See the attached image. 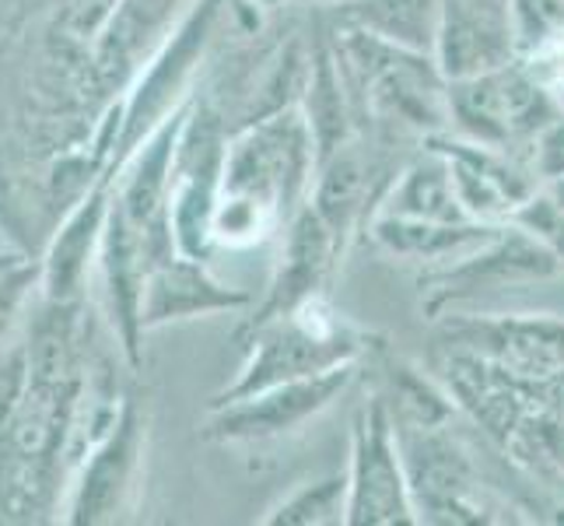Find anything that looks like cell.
<instances>
[{
	"label": "cell",
	"mask_w": 564,
	"mask_h": 526,
	"mask_svg": "<svg viewBox=\"0 0 564 526\" xmlns=\"http://www.w3.org/2000/svg\"><path fill=\"white\" fill-rule=\"evenodd\" d=\"M527 159H530L536 180L543 186L564 180V109L536 133L530 151H527Z\"/></svg>",
	"instance_id": "f1b7e54d"
},
{
	"label": "cell",
	"mask_w": 564,
	"mask_h": 526,
	"mask_svg": "<svg viewBox=\"0 0 564 526\" xmlns=\"http://www.w3.org/2000/svg\"><path fill=\"white\" fill-rule=\"evenodd\" d=\"M329 11H334V25H351L393 46L435 56L438 0H347Z\"/></svg>",
	"instance_id": "d4e9b609"
},
{
	"label": "cell",
	"mask_w": 564,
	"mask_h": 526,
	"mask_svg": "<svg viewBox=\"0 0 564 526\" xmlns=\"http://www.w3.org/2000/svg\"><path fill=\"white\" fill-rule=\"evenodd\" d=\"M557 112L554 88L527 61L449 82V133L466 141L527 154Z\"/></svg>",
	"instance_id": "5b68a950"
},
{
	"label": "cell",
	"mask_w": 564,
	"mask_h": 526,
	"mask_svg": "<svg viewBox=\"0 0 564 526\" xmlns=\"http://www.w3.org/2000/svg\"><path fill=\"white\" fill-rule=\"evenodd\" d=\"M554 95H557V103H561V109H564V82H561V85H554Z\"/></svg>",
	"instance_id": "d6a6232c"
},
{
	"label": "cell",
	"mask_w": 564,
	"mask_h": 526,
	"mask_svg": "<svg viewBox=\"0 0 564 526\" xmlns=\"http://www.w3.org/2000/svg\"><path fill=\"white\" fill-rule=\"evenodd\" d=\"M249 4L252 8H257V11H281V8H288V4H295V0H249Z\"/></svg>",
	"instance_id": "f546056e"
},
{
	"label": "cell",
	"mask_w": 564,
	"mask_h": 526,
	"mask_svg": "<svg viewBox=\"0 0 564 526\" xmlns=\"http://www.w3.org/2000/svg\"><path fill=\"white\" fill-rule=\"evenodd\" d=\"M267 526H347V474L302 481L260 519Z\"/></svg>",
	"instance_id": "484cf974"
},
{
	"label": "cell",
	"mask_w": 564,
	"mask_h": 526,
	"mask_svg": "<svg viewBox=\"0 0 564 526\" xmlns=\"http://www.w3.org/2000/svg\"><path fill=\"white\" fill-rule=\"evenodd\" d=\"M347 526H414L417 505L406 477L389 400L372 394L351 421L347 460Z\"/></svg>",
	"instance_id": "9c48e42d"
},
{
	"label": "cell",
	"mask_w": 564,
	"mask_h": 526,
	"mask_svg": "<svg viewBox=\"0 0 564 526\" xmlns=\"http://www.w3.org/2000/svg\"><path fill=\"white\" fill-rule=\"evenodd\" d=\"M512 222L519 228H527L536 243L547 246L564 264V207L554 201V193L547 186H540L530 201H522L512 214Z\"/></svg>",
	"instance_id": "83f0119b"
},
{
	"label": "cell",
	"mask_w": 564,
	"mask_h": 526,
	"mask_svg": "<svg viewBox=\"0 0 564 526\" xmlns=\"http://www.w3.org/2000/svg\"><path fill=\"white\" fill-rule=\"evenodd\" d=\"M376 214L411 222H474L463 211L449 162L435 144H421L403 162Z\"/></svg>",
	"instance_id": "603a6c76"
},
{
	"label": "cell",
	"mask_w": 564,
	"mask_h": 526,
	"mask_svg": "<svg viewBox=\"0 0 564 526\" xmlns=\"http://www.w3.org/2000/svg\"><path fill=\"white\" fill-rule=\"evenodd\" d=\"M495 232L498 225H484V222H411V218L376 214L365 236L397 260L438 267L445 260L463 257L466 249L480 246L484 239H491Z\"/></svg>",
	"instance_id": "cb8c5ba5"
},
{
	"label": "cell",
	"mask_w": 564,
	"mask_h": 526,
	"mask_svg": "<svg viewBox=\"0 0 564 526\" xmlns=\"http://www.w3.org/2000/svg\"><path fill=\"white\" fill-rule=\"evenodd\" d=\"M144 436H148V425H144L141 404L133 397H123L120 407H116L112 425L85 453L82 477L74 484L70 513H67L70 523L77 526L112 523L127 509V498L141 471Z\"/></svg>",
	"instance_id": "5bb4252c"
},
{
	"label": "cell",
	"mask_w": 564,
	"mask_h": 526,
	"mask_svg": "<svg viewBox=\"0 0 564 526\" xmlns=\"http://www.w3.org/2000/svg\"><path fill=\"white\" fill-rule=\"evenodd\" d=\"M397 421V418H393ZM442 425H400V450L411 477L417 523H501L509 505L477 477L470 450Z\"/></svg>",
	"instance_id": "52a82bcc"
},
{
	"label": "cell",
	"mask_w": 564,
	"mask_h": 526,
	"mask_svg": "<svg viewBox=\"0 0 564 526\" xmlns=\"http://www.w3.org/2000/svg\"><path fill=\"white\" fill-rule=\"evenodd\" d=\"M319 151L299 106L278 109L231 130L221 197L214 207V246L267 243L308 204Z\"/></svg>",
	"instance_id": "6da1fadb"
},
{
	"label": "cell",
	"mask_w": 564,
	"mask_h": 526,
	"mask_svg": "<svg viewBox=\"0 0 564 526\" xmlns=\"http://www.w3.org/2000/svg\"><path fill=\"white\" fill-rule=\"evenodd\" d=\"M449 347H466L533 383L564 415V320L557 316H466L445 323Z\"/></svg>",
	"instance_id": "8fae6325"
},
{
	"label": "cell",
	"mask_w": 564,
	"mask_h": 526,
	"mask_svg": "<svg viewBox=\"0 0 564 526\" xmlns=\"http://www.w3.org/2000/svg\"><path fill=\"white\" fill-rule=\"evenodd\" d=\"M231 127L225 112L214 106L207 95H193V106L186 116L183 138L172 162L169 183V228L176 249L186 257L207 260L214 246V207L221 197V175L228 154Z\"/></svg>",
	"instance_id": "ba28073f"
},
{
	"label": "cell",
	"mask_w": 564,
	"mask_h": 526,
	"mask_svg": "<svg viewBox=\"0 0 564 526\" xmlns=\"http://www.w3.org/2000/svg\"><path fill=\"white\" fill-rule=\"evenodd\" d=\"M424 144H435L445 154L456 193H459V204L474 222H484V225L512 222L516 207L522 201H530L543 186L527 154L491 148L480 141H466L459 133H438V138Z\"/></svg>",
	"instance_id": "9a60e30c"
},
{
	"label": "cell",
	"mask_w": 564,
	"mask_h": 526,
	"mask_svg": "<svg viewBox=\"0 0 564 526\" xmlns=\"http://www.w3.org/2000/svg\"><path fill=\"white\" fill-rule=\"evenodd\" d=\"M281 236H284V243L278 253L274 275L267 281L263 299L252 302V313L242 326H257L263 320L284 316L291 309L326 296V285L334 278V270L344 257L340 243L313 211V204H305L295 218L284 225Z\"/></svg>",
	"instance_id": "2e32d148"
},
{
	"label": "cell",
	"mask_w": 564,
	"mask_h": 526,
	"mask_svg": "<svg viewBox=\"0 0 564 526\" xmlns=\"http://www.w3.org/2000/svg\"><path fill=\"white\" fill-rule=\"evenodd\" d=\"M326 35L351 88L361 133L393 148L449 133V77L432 53L393 46L351 25H329Z\"/></svg>",
	"instance_id": "3957f363"
},
{
	"label": "cell",
	"mask_w": 564,
	"mask_h": 526,
	"mask_svg": "<svg viewBox=\"0 0 564 526\" xmlns=\"http://www.w3.org/2000/svg\"><path fill=\"white\" fill-rule=\"evenodd\" d=\"M22 400L0 425V519L29 523L46 513L74 436L82 379L70 355V330H39Z\"/></svg>",
	"instance_id": "7a4b0ae2"
},
{
	"label": "cell",
	"mask_w": 564,
	"mask_h": 526,
	"mask_svg": "<svg viewBox=\"0 0 564 526\" xmlns=\"http://www.w3.org/2000/svg\"><path fill=\"white\" fill-rule=\"evenodd\" d=\"M228 4L231 0H193L186 14L162 39V46L148 56V64L138 74V85L130 88L123 103L120 138H116V151H112L106 175H112L116 165H120L172 109L183 106L193 95V77H197V67L204 61L207 46L214 43V32H218Z\"/></svg>",
	"instance_id": "8992f818"
},
{
	"label": "cell",
	"mask_w": 564,
	"mask_h": 526,
	"mask_svg": "<svg viewBox=\"0 0 564 526\" xmlns=\"http://www.w3.org/2000/svg\"><path fill=\"white\" fill-rule=\"evenodd\" d=\"M299 109L305 112L308 130H313L319 162L361 133L351 88L344 82V71H340V61L334 53V43H329V35L316 39L313 50H308V71H305Z\"/></svg>",
	"instance_id": "7402d4cb"
},
{
	"label": "cell",
	"mask_w": 564,
	"mask_h": 526,
	"mask_svg": "<svg viewBox=\"0 0 564 526\" xmlns=\"http://www.w3.org/2000/svg\"><path fill=\"white\" fill-rule=\"evenodd\" d=\"M564 264L554 253L536 243L527 228H519L516 222L498 225L491 239H484L480 246L466 249L463 257L445 260L432 267L424 288V313L427 316H442L445 309L480 296V291L491 288H509L519 281H543L561 275Z\"/></svg>",
	"instance_id": "4fadbf2b"
},
{
	"label": "cell",
	"mask_w": 564,
	"mask_h": 526,
	"mask_svg": "<svg viewBox=\"0 0 564 526\" xmlns=\"http://www.w3.org/2000/svg\"><path fill=\"white\" fill-rule=\"evenodd\" d=\"M189 4L193 0H120L112 25L91 50L95 74L106 85H123L130 74H141V61L162 46Z\"/></svg>",
	"instance_id": "44dd1931"
},
{
	"label": "cell",
	"mask_w": 564,
	"mask_h": 526,
	"mask_svg": "<svg viewBox=\"0 0 564 526\" xmlns=\"http://www.w3.org/2000/svg\"><path fill=\"white\" fill-rule=\"evenodd\" d=\"M438 8L435 61L449 82L519 61L512 0H438Z\"/></svg>",
	"instance_id": "ac0fdd59"
},
{
	"label": "cell",
	"mask_w": 564,
	"mask_h": 526,
	"mask_svg": "<svg viewBox=\"0 0 564 526\" xmlns=\"http://www.w3.org/2000/svg\"><path fill=\"white\" fill-rule=\"evenodd\" d=\"M99 270H102V285H106V309H109V323L112 334L120 337V347L130 362V368H141L144 362V285H148V270H151V249L144 232L127 218V211L109 204V218L102 228V243H99Z\"/></svg>",
	"instance_id": "e0dca14e"
},
{
	"label": "cell",
	"mask_w": 564,
	"mask_h": 526,
	"mask_svg": "<svg viewBox=\"0 0 564 526\" xmlns=\"http://www.w3.org/2000/svg\"><path fill=\"white\" fill-rule=\"evenodd\" d=\"M120 0H64L61 11V43L77 53H91L112 25Z\"/></svg>",
	"instance_id": "4316f807"
},
{
	"label": "cell",
	"mask_w": 564,
	"mask_h": 526,
	"mask_svg": "<svg viewBox=\"0 0 564 526\" xmlns=\"http://www.w3.org/2000/svg\"><path fill=\"white\" fill-rule=\"evenodd\" d=\"M249 291L225 285L210 275V267L186 253H165V257L151 260L148 285H144V330H159L169 323L200 320L214 313H239L252 309Z\"/></svg>",
	"instance_id": "d6986e66"
},
{
	"label": "cell",
	"mask_w": 564,
	"mask_h": 526,
	"mask_svg": "<svg viewBox=\"0 0 564 526\" xmlns=\"http://www.w3.org/2000/svg\"><path fill=\"white\" fill-rule=\"evenodd\" d=\"M239 341L246 351L239 376L221 394H214L210 407L242 400L288 379L316 376L337 365H365V358L376 351L372 334L340 316L326 296L257 326H239Z\"/></svg>",
	"instance_id": "277c9868"
},
{
	"label": "cell",
	"mask_w": 564,
	"mask_h": 526,
	"mask_svg": "<svg viewBox=\"0 0 564 526\" xmlns=\"http://www.w3.org/2000/svg\"><path fill=\"white\" fill-rule=\"evenodd\" d=\"M295 4H305V8H323V11H329V8H337V4H347V0H295Z\"/></svg>",
	"instance_id": "4dcf8cb0"
},
{
	"label": "cell",
	"mask_w": 564,
	"mask_h": 526,
	"mask_svg": "<svg viewBox=\"0 0 564 526\" xmlns=\"http://www.w3.org/2000/svg\"><path fill=\"white\" fill-rule=\"evenodd\" d=\"M400 169L403 162L393 159V144L372 138V133H358L319 162L308 204L334 232L344 253L355 236L368 232Z\"/></svg>",
	"instance_id": "7c38bea8"
},
{
	"label": "cell",
	"mask_w": 564,
	"mask_h": 526,
	"mask_svg": "<svg viewBox=\"0 0 564 526\" xmlns=\"http://www.w3.org/2000/svg\"><path fill=\"white\" fill-rule=\"evenodd\" d=\"M109 204H112V180L102 175L85 197H77V204L67 211L61 232L53 236L46 249V264H43V288H46V302L53 309L70 305L77 299L91 260H99V243H102V228L109 218Z\"/></svg>",
	"instance_id": "ffe728a7"
},
{
	"label": "cell",
	"mask_w": 564,
	"mask_h": 526,
	"mask_svg": "<svg viewBox=\"0 0 564 526\" xmlns=\"http://www.w3.org/2000/svg\"><path fill=\"white\" fill-rule=\"evenodd\" d=\"M358 373L361 365H337L316 376L288 379L242 400L210 407L200 425V436L221 446H263L299 436L308 421L326 415L355 386Z\"/></svg>",
	"instance_id": "30bf717a"
},
{
	"label": "cell",
	"mask_w": 564,
	"mask_h": 526,
	"mask_svg": "<svg viewBox=\"0 0 564 526\" xmlns=\"http://www.w3.org/2000/svg\"><path fill=\"white\" fill-rule=\"evenodd\" d=\"M547 190L554 193V201L564 207V180H557V183H547Z\"/></svg>",
	"instance_id": "1f68e13d"
}]
</instances>
